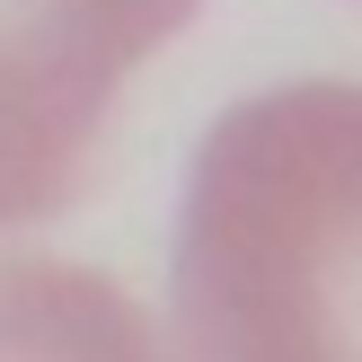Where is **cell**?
<instances>
[{
	"label": "cell",
	"instance_id": "obj_3",
	"mask_svg": "<svg viewBox=\"0 0 362 362\" xmlns=\"http://www.w3.org/2000/svg\"><path fill=\"white\" fill-rule=\"evenodd\" d=\"M0 362H168L133 292L62 257H0Z\"/></svg>",
	"mask_w": 362,
	"mask_h": 362
},
{
	"label": "cell",
	"instance_id": "obj_2",
	"mask_svg": "<svg viewBox=\"0 0 362 362\" xmlns=\"http://www.w3.org/2000/svg\"><path fill=\"white\" fill-rule=\"evenodd\" d=\"M204 0H0V230L53 221L124 80Z\"/></svg>",
	"mask_w": 362,
	"mask_h": 362
},
{
	"label": "cell",
	"instance_id": "obj_1",
	"mask_svg": "<svg viewBox=\"0 0 362 362\" xmlns=\"http://www.w3.org/2000/svg\"><path fill=\"white\" fill-rule=\"evenodd\" d=\"M186 362H362V80L239 98L177 204Z\"/></svg>",
	"mask_w": 362,
	"mask_h": 362
}]
</instances>
